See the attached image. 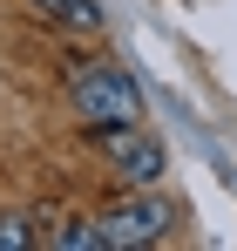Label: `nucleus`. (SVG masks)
<instances>
[{
  "label": "nucleus",
  "mask_w": 237,
  "mask_h": 251,
  "mask_svg": "<svg viewBox=\"0 0 237 251\" xmlns=\"http://www.w3.org/2000/svg\"><path fill=\"white\" fill-rule=\"evenodd\" d=\"M68 95H75V116H81L88 129H122V123H142V88L129 82L122 68L75 61V68H68Z\"/></svg>",
  "instance_id": "1"
},
{
  "label": "nucleus",
  "mask_w": 237,
  "mask_h": 251,
  "mask_svg": "<svg viewBox=\"0 0 237 251\" xmlns=\"http://www.w3.org/2000/svg\"><path fill=\"white\" fill-rule=\"evenodd\" d=\"M95 136V150H102V163L116 170L129 190H156L163 170H169V156H163V143L149 136L142 123H122V129H88Z\"/></svg>",
  "instance_id": "2"
},
{
  "label": "nucleus",
  "mask_w": 237,
  "mask_h": 251,
  "mask_svg": "<svg viewBox=\"0 0 237 251\" xmlns=\"http://www.w3.org/2000/svg\"><path fill=\"white\" fill-rule=\"evenodd\" d=\"M95 224H102V245L136 251V245H163V238H169V224H176V210L163 204V197H142V190H129V197H122L116 210H102Z\"/></svg>",
  "instance_id": "3"
},
{
  "label": "nucleus",
  "mask_w": 237,
  "mask_h": 251,
  "mask_svg": "<svg viewBox=\"0 0 237 251\" xmlns=\"http://www.w3.org/2000/svg\"><path fill=\"white\" fill-rule=\"evenodd\" d=\"M34 14H47L54 27H68V34H102V7L95 0H27Z\"/></svg>",
  "instance_id": "4"
},
{
  "label": "nucleus",
  "mask_w": 237,
  "mask_h": 251,
  "mask_svg": "<svg viewBox=\"0 0 237 251\" xmlns=\"http://www.w3.org/2000/svg\"><path fill=\"white\" fill-rule=\"evenodd\" d=\"M47 245L54 251H102V224H61Z\"/></svg>",
  "instance_id": "5"
},
{
  "label": "nucleus",
  "mask_w": 237,
  "mask_h": 251,
  "mask_svg": "<svg viewBox=\"0 0 237 251\" xmlns=\"http://www.w3.org/2000/svg\"><path fill=\"white\" fill-rule=\"evenodd\" d=\"M34 245V224L27 217H0V251H27Z\"/></svg>",
  "instance_id": "6"
}]
</instances>
